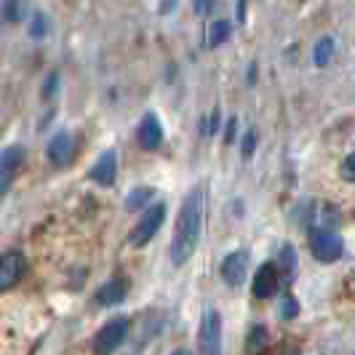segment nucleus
Returning <instances> with one entry per match:
<instances>
[{
    "mask_svg": "<svg viewBox=\"0 0 355 355\" xmlns=\"http://www.w3.org/2000/svg\"><path fill=\"white\" fill-rule=\"evenodd\" d=\"M46 30H49V19L43 17V14H35L33 21H30V35L35 37V40H40V37L46 35Z\"/></svg>",
    "mask_w": 355,
    "mask_h": 355,
    "instance_id": "412c9836",
    "label": "nucleus"
},
{
    "mask_svg": "<svg viewBox=\"0 0 355 355\" xmlns=\"http://www.w3.org/2000/svg\"><path fill=\"white\" fill-rule=\"evenodd\" d=\"M278 315L284 320H294L300 315V302H297V297H291V294H286L281 304H278Z\"/></svg>",
    "mask_w": 355,
    "mask_h": 355,
    "instance_id": "aec40b11",
    "label": "nucleus"
},
{
    "mask_svg": "<svg viewBox=\"0 0 355 355\" xmlns=\"http://www.w3.org/2000/svg\"><path fill=\"white\" fill-rule=\"evenodd\" d=\"M128 329H131V320L128 318H112L110 323H105L96 337H94V353L96 355H112L128 337Z\"/></svg>",
    "mask_w": 355,
    "mask_h": 355,
    "instance_id": "39448f33",
    "label": "nucleus"
},
{
    "mask_svg": "<svg viewBox=\"0 0 355 355\" xmlns=\"http://www.w3.org/2000/svg\"><path fill=\"white\" fill-rule=\"evenodd\" d=\"M24 272H27V257L17 249L6 251L0 257V294H6L8 288H14L24 278Z\"/></svg>",
    "mask_w": 355,
    "mask_h": 355,
    "instance_id": "423d86ee",
    "label": "nucleus"
},
{
    "mask_svg": "<svg viewBox=\"0 0 355 355\" xmlns=\"http://www.w3.org/2000/svg\"><path fill=\"white\" fill-rule=\"evenodd\" d=\"M166 203L160 200V203H153V206H147L142 211V216H139V222L134 225V230H131V246H147L153 238H155V232L160 230V225L166 222Z\"/></svg>",
    "mask_w": 355,
    "mask_h": 355,
    "instance_id": "7ed1b4c3",
    "label": "nucleus"
},
{
    "mask_svg": "<svg viewBox=\"0 0 355 355\" xmlns=\"http://www.w3.org/2000/svg\"><path fill=\"white\" fill-rule=\"evenodd\" d=\"M174 8H177V3H160L158 6L160 14H168V11H174Z\"/></svg>",
    "mask_w": 355,
    "mask_h": 355,
    "instance_id": "c85d7f7f",
    "label": "nucleus"
},
{
    "mask_svg": "<svg viewBox=\"0 0 355 355\" xmlns=\"http://www.w3.org/2000/svg\"><path fill=\"white\" fill-rule=\"evenodd\" d=\"M160 142H163V125L155 112H147L139 123V144H142V150L153 153L160 147Z\"/></svg>",
    "mask_w": 355,
    "mask_h": 355,
    "instance_id": "f8f14e48",
    "label": "nucleus"
},
{
    "mask_svg": "<svg viewBox=\"0 0 355 355\" xmlns=\"http://www.w3.org/2000/svg\"><path fill=\"white\" fill-rule=\"evenodd\" d=\"M313 209H315V203H313V200H307V198H304V200H300V203L294 206V216H297V225L307 227V225L313 222V216H315V211H313Z\"/></svg>",
    "mask_w": 355,
    "mask_h": 355,
    "instance_id": "6ab92c4d",
    "label": "nucleus"
},
{
    "mask_svg": "<svg viewBox=\"0 0 355 355\" xmlns=\"http://www.w3.org/2000/svg\"><path fill=\"white\" fill-rule=\"evenodd\" d=\"M235 14H238V21H246V3L243 0L235 6Z\"/></svg>",
    "mask_w": 355,
    "mask_h": 355,
    "instance_id": "cd10ccee",
    "label": "nucleus"
},
{
    "mask_svg": "<svg viewBox=\"0 0 355 355\" xmlns=\"http://www.w3.org/2000/svg\"><path fill=\"white\" fill-rule=\"evenodd\" d=\"M56 86H59V72L53 70L49 78H46V86H43V96L49 99V96H53V91H56Z\"/></svg>",
    "mask_w": 355,
    "mask_h": 355,
    "instance_id": "393cba45",
    "label": "nucleus"
},
{
    "mask_svg": "<svg viewBox=\"0 0 355 355\" xmlns=\"http://www.w3.org/2000/svg\"><path fill=\"white\" fill-rule=\"evenodd\" d=\"M21 11H24L21 3H6V6H3V17L8 19V21H19V19H21Z\"/></svg>",
    "mask_w": 355,
    "mask_h": 355,
    "instance_id": "b1692460",
    "label": "nucleus"
},
{
    "mask_svg": "<svg viewBox=\"0 0 355 355\" xmlns=\"http://www.w3.org/2000/svg\"><path fill=\"white\" fill-rule=\"evenodd\" d=\"M21 163H24V147H19V144H11L0 153V193H6L8 182L21 168Z\"/></svg>",
    "mask_w": 355,
    "mask_h": 355,
    "instance_id": "1a4fd4ad",
    "label": "nucleus"
},
{
    "mask_svg": "<svg viewBox=\"0 0 355 355\" xmlns=\"http://www.w3.org/2000/svg\"><path fill=\"white\" fill-rule=\"evenodd\" d=\"M150 198H153V187H137V190H131L128 198H125V209L128 211H144L147 203H150Z\"/></svg>",
    "mask_w": 355,
    "mask_h": 355,
    "instance_id": "f3484780",
    "label": "nucleus"
},
{
    "mask_svg": "<svg viewBox=\"0 0 355 355\" xmlns=\"http://www.w3.org/2000/svg\"><path fill=\"white\" fill-rule=\"evenodd\" d=\"M125 294H128V281H125V278H112V281H107L105 286H99L96 302L102 304V307H112V304L123 302Z\"/></svg>",
    "mask_w": 355,
    "mask_h": 355,
    "instance_id": "ddd939ff",
    "label": "nucleus"
},
{
    "mask_svg": "<svg viewBox=\"0 0 355 355\" xmlns=\"http://www.w3.org/2000/svg\"><path fill=\"white\" fill-rule=\"evenodd\" d=\"M307 243H310L313 257H315L318 262H326V265L342 259V254H345V241H342V235L334 230H326V227L310 230Z\"/></svg>",
    "mask_w": 355,
    "mask_h": 355,
    "instance_id": "f03ea898",
    "label": "nucleus"
},
{
    "mask_svg": "<svg viewBox=\"0 0 355 355\" xmlns=\"http://www.w3.org/2000/svg\"><path fill=\"white\" fill-rule=\"evenodd\" d=\"M203 219H206V187L198 184L184 196L182 209H179L174 241H171V262H174V267L187 265L193 259L198 243H200Z\"/></svg>",
    "mask_w": 355,
    "mask_h": 355,
    "instance_id": "f257e3e1",
    "label": "nucleus"
},
{
    "mask_svg": "<svg viewBox=\"0 0 355 355\" xmlns=\"http://www.w3.org/2000/svg\"><path fill=\"white\" fill-rule=\"evenodd\" d=\"M281 267H284V272L288 278H294V272H297V249L291 243L281 246Z\"/></svg>",
    "mask_w": 355,
    "mask_h": 355,
    "instance_id": "a211bd4d",
    "label": "nucleus"
},
{
    "mask_svg": "<svg viewBox=\"0 0 355 355\" xmlns=\"http://www.w3.org/2000/svg\"><path fill=\"white\" fill-rule=\"evenodd\" d=\"M115 174H118V158H115L112 150H105L99 158L94 160V166H91L89 171L91 182H96L102 187H110L115 182Z\"/></svg>",
    "mask_w": 355,
    "mask_h": 355,
    "instance_id": "9b49d317",
    "label": "nucleus"
},
{
    "mask_svg": "<svg viewBox=\"0 0 355 355\" xmlns=\"http://www.w3.org/2000/svg\"><path fill=\"white\" fill-rule=\"evenodd\" d=\"M235 131H238V118H230V121H227V128H225V142L227 144L235 139Z\"/></svg>",
    "mask_w": 355,
    "mask_h": 355,
    "instance_id": "bb28decb",
    "label": "nucleus"
},
{
    "mask_svg": "<svg viewBox=\"0 0 355 355\" xmlns=\"http://www.w3.org/2000/svg\"><path fill=\"white\" fill-rule=\"evenodd\" d=\"M171 355H193V353H190V350H174Z\"/></svg>",
    "mask_w": 355,
    "mask_h": 355,
    "instance_id": "7c9ffc66",
    "label": "nucleus"
},
{
    "mask_svg": "<svg viewBox=\"0 0 355 355\" xmlns=\"http://www.w3.org/2000/svg\"><path fill=\"white\" fill-rule=\"evenodd\" d=\"M337 51V43H334V37H320L318 43L313 46V62L318 64V67H326L329 62H331V56Z\"/></svg>",
    "mask_w": 355,
    "mask_h": 355,
    "instance_id": "4468645a",
    "label": "nucleus"
},
{
    "mask_svg": "<svg viewBox=\"0 0 355 355\" xmlns=\"http://www.w3.org/2000/svg\"><path fill=\"white\" fill-rule=\"evenodd\" d=\"M198 353L222 355V315L219 310H206L198 331Z\"/></svg>",
    "mask_w": 355,
    "mask_h": 355,
    "instance_id": "20e7f679",
    "label": "nucleus"
},
{
    "mask_svg": "<svg viewBox=\"0 0 355 355\" xmlns=\"http://www.w3.org/2000/svg\"><path fill=\"white\" fill-rule=\"evenodd\" d=\"M254 150H257V131L249 128V131H246V137H243V147H241V153H243V158H251V155H254Z\"/></svg>",
    "mask_w": 355,
    "mask_h": 355,
    "instance_id": "5701e85b",
    "label": "nucleus"
},
{
    "mask_svg": "<svg viewBox=\"0 0 355 355\" xmlns=\"http://www.w3.org/2000/svg\"><path fill=\"white\" fill-rule=\"evenodd\" d=\"M270 345V334H267L265 326H254L249 331V342H246V353L249 355H259Z\"/></svg>",
    "mask_w": 355,
    "mask_h": 355,
    "instance_id": "dca6fc26",
    "label": "nucleus"
},
{
    "mask_svg": "<svg viewBox=\"0 0 355 355\" xmlns=\"http://www.w3.org/2000/svg\"><path fill=\"white\" fill-rule=\"evenodd\" d=\"M46 155H49V160H51L56 168L67 166V163L75 158V139H72V134H67V131H59L51 142H49Z\"/></svg>",
    "mask_w": 355,
    "mask_h": 355,
    "instance_id": "9d476101",
    "label": "nucleus"
},
{
    "mask_svg": "<svg viewBox=\"0 0 355 355\" xmlns=\"http://www.w3.org/2000/svg\"><path fill=\"white\" fill-rule=\"evenodd\" d=\"M249 259L251 254L246 249H235L230 251L225 259H222V265H219V272H222V281L232 288H238V286L246 281V272H249Z\"/></svg>",
    "mask_w": 355,
    "mask_h": 355,
    "instance_id": "0eeeda50",
    "label": "nucleus"
},
{
    "mask_svg": "<svg viewBox=\"0 0 355 355\" xmlns=\"http://www.w3.org/2000/svg\"><path fill=\"white\" fill-rule=\"evenodd\" d=\"M193 11H196L198 17H206V14L214 11V3L211 0H198V3H193Z\"/></svg>",
    "mask_w": 355,
    "mask_h": 355,
    "instance_id": "a878e982",
    "label": "nucleus"
},
{
    "mask_svg": "<svg viewBox=\"0 0 355 355\" xmlns=\"http://www.w3.org/2000/svg\"><path fill=\"white\" fill-rule=\"evenodd\" d=\"M257 80V64H251V70H249V83H254Z\"/></svg>",
    "mask_w": 355,
    "mask_h": 355,
    "instance_id": "c756f323",
    "label": "nucleus"
},
{
    "mask_svg": "<svg viewBox=\"0 0 355 355\" xmlns=\"http://www.w3.org/2000/svg\"><path fill=\"white\" fill-rule=\"evenodd\" d=\"M339 174H342V179H345V182H355V153L342 160Z\"/></svg>",
    "mask_w": 355,
    "mask_h": 355,
    "instance_id": "4be33fe9",
    "label": "nucleus"
},
{
    "mask_svg": "<svg viewBox=\"0 0 355 355\" xmlns=\"http://www.w3.org/2000/svg\"><path fill=\"white\" fill-rule=\"evenodd\" d=\"M230 21H225V19H216V21H211V27H209V46L211 49H219L222 43H227L230 40Z\"/></svg>",
    "mask_w": 355,
    "mask_h": 355,
    "instance_id": "2eb2a0df",
    "label": "nucleus"
},
{
    "mask_svg": "<svg viewBox=\"0 0 355 355\" xmlns=\"http://www.w3.org/2000/svg\"><path fill=\"white\" fill-rule=\"evenodd\" d=\"M278 288H281V272H278V265L265 262V265L257 270V275H254L251 291H254L257 300H270V297L278 294Z\"/></svg>",
    "mask_w": 355,
    "mask_h": 355,
    "instance_id": "6e6552de",
    "label": "nucleus"
}]
</instances>
